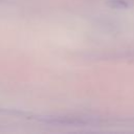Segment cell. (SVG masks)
Returning a JSON list of instances; mask_svg holds the SVG:
<instances>
[{
	"label": "cell",
	"instance_id": "obj_1",
	"mask_svg": "<svg viewBox=\"0 0 134 134\" xmlns=\"http://www.w3.org/2000/svg\"><path fill=\"white\" fill-rule=\"evenodd\" d=\"M111 5L114 6V7H126L127 3L124 2V1H120V0H112Z\"/></svg>",
	"mask_w": 134,
	"mask_h": 134
}]
</instances>
